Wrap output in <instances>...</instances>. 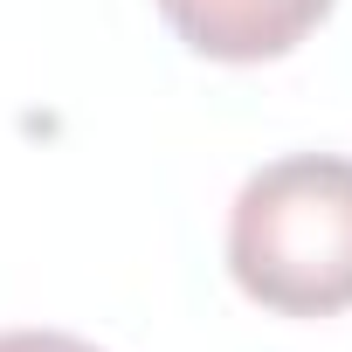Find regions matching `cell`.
<instances>
[{"instance_id":"obj_2","label":"cell","mask_w":352,"mask_h":352,"mask_svg":"<svg viewBox=\"0 0 352 352\" xmlns=\"http://www.w3.org/2000/svg\"><path fill=\"white\" fill-rule=\"evenodd\" d=\"M159 14L208 63H276L331 14V0H159Z\"/></svg>"},{"instance_id":"obj_3","label":"cell","mask_w":352,"mask_h":352,"mask_svg":"<svg viewBox=\"0 0 352 352\" xmlns=\"http://www.w3.org/2000/svg\"><path fill=\"white\" fill-rule=\"evenodd\" d=\"M0 352H97V345L69 331H0Z\"/></svg>"},{"instance_id":"obj_1","label":"cell","mask_w":352,"mask_h":352,"mask_svg":"<svg viewBox=\"0 0 352 352\" xmlns=\"http://www.w3.org/2000/svg\"><path fill=\"white\" fill-rule=\"evenodd\" d=\"M228 270L276 318L352 311V159L290 152L256 166L228 208Z\"/></svg>"}]
</instances>
